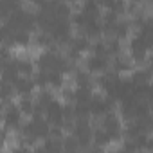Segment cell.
<instances>
[{"label":"cell","mask_w":153,"mask_h":153,"mask_svg":"<svg viewBox=\"0 0 153 153\" xmlns=\"http://www.w3.org/2000/svg\"><path fill=\"white\" fill-rule=\"evenodd\" d=\"M92 126H90V117H81V119H74L70 133L76 137L79 144V149H88L92 144Z\"/></svg>","instance_id":"obj_1"},{"label":"cell","mask_w":153,"mask_h":153,"mask_svg":"<svg viewBox=\"0 0 153 153\" xmlns=\"http://www.w3.org/2000/svg\"><path fill=\"white\" fill-rule=\"evenodd\" d=\"M101 128L110 135L112 142H119L123 139V119L114 110H110L105 115H101Z\"/></svg>","instance_id":"obj_2"},{"label":"cell","mask_w":153,"mask_h":153,"mask_svg":"<svg viewBox=\"0 0 153 153\" xmlns=\"http://www.w3.org/2000/svg\"><path fill=\"white\" fill-rule=\"evenodd\" d=\"M0 121H2L4 128H7L9 131H11V130L18 131L20 126H22V123H24V114L20 112L18 105H15V103L11 101V103H6V105H4L2 119H0Z\"/></svg>","instance_id":"obj_3"},{"label":"cell","mask_w":153,"mask_h":153,"mask_svg":"<svg viewBox=\"0 0 153 153\" xmlns=\"http://www.w3.org/2000/svg\"><path fill=\"white\" fill-rule=\"evenodd\" d=\"M117 105V101L110 96H99V94H92L90 101H88V110H90V115L92 117H101L105 115L106 112L114 110Z\"/></svg>","instance_id":"obj_4"},{"label":"cell","mask_w":153,"mask_h":153,"mask_svg":"<svg viewBox=\"0 0 153 153\" xmlns=\"http://www.w3.org/2000/svg\"><path fill=\"white\" fill-rule=\"evenodd\" d=\"M83 65H85V68L90 74H101L106 68H110V58L105 56V54H94V52H90L83 59Z\"/></svg>","instance_id":"obj_5"},{"label":"cell","mask_w":153,"mask_h":153,"mask_svg":"<svg viewBox=\"0 0 153 153\" xmlns=\"http://www.w3.org/2000/svg\"><path fill=\"white\" fill-rule=\"evenodd\" d=\"M43 117L49 121V124H63L65 117H63V103L59 99H52L45 108H43Z\"/></svg>","instance_id":"obj_6"},{"label":"cell","mask_w":153,"mask_h":153,"mask_svg":"<svg viewBox=\"0 0 153 153\" xmlns=\"http://www.w3.org/2000/svg\"><path fill=\"white\" fill-rule=\"evenodd\" d=\"M121 78V74H117L115 70H105V72H101V74H96V79H92L94 81V85L97 87V88H101L105 94H108L112 88H114V85H115V81Z\"/></svg>","instance_id":"obj_7"},{"label":"cell","mask_w":153,"mask_h":153,"mask_svg":"<svg viewBox=\"0 0 153 153\" xmlns=\"http://www.w3.org/2000/svg\"><path fill=\"white\" fill-rule=\"evenodd\" d=\"M133 67H135V63L131 61V58L123 52L112 56V59H110V68L115 70L117 74H130L133 70Z\"/></svg>","instance_id":"obj_8"},{"label":"cell","mask_w":153,"mask_h":153,"mask_svg":"<svg viewBox=\"0 0 153 153\" xmlns=\"http://www.w3.org/2000/svg\"><path fill=\"white\" fill-rule=\"evenodd\" d=\"M13 88H15V94L16 96H33L36 85H34V81H33L31 76L20 74L18 78L13 81Z\"/></svg>","instance_id":"obj_9"},{"label":"cell","mask_w":153,"mask_h":153,"mask_svg":"<svg viewBox=\"0 0 153 153\" xmlns=\"http://www.w3.org/2000/svg\"><path fill=\"white\" fill-rule=\"evenodd\" d=\"M79 33H83V34L88 36L90 40L101 38V36H103V24H101L99 18H88V16H87V22L83 24V27H81Z\"/></svg>","instance_id":"obj_10"},{"label":"cell","mask_w":153,"mask_h":153,"mask_svg":"<svg viewBox=\"0 0 153 153\" xmlns=\"http://www.w3.org/2000/svg\"><path fill=\"white\" fill-rule=\"evenodd\" d=\"M130 33H131V25H130V20H123V18H119L112 27H110V33H108V36H114V38H117V40H126L128 36H130Z\"/></svg>","instance_id":"obj_11"},{"label":"cell","mask_w":153,"mask_h":153,"mask_svg":"<svg viewBox=\"0 0 153 153\" xmlns=\"http://www.w3.org/2000/svg\"><path fill=\"white\" fill-rule=\"evenodd\" d=\"M31 45L38 47V49H58V45L54 43L52 36L45 31H38L31 36Z\"/></svg>","instance_id":"obj_12"},{"label":"cell","mask_w":153,"mask_h":153,"mask_svg":"<svg viewBox=\"0 0 153 153\" xmlns=\"http://www.w3.org/2000/svg\"><path fill=\"white\" fill-rule=\"evenodd\" d=\"M72 76H74V83H76V87H94L92 74H90L85 67H74Z\"/></svg>","instance_id":"obj_13"},{"label":"cell","mask_w":153,"mask_h":153,"mask_svg":"<svg viewBox=\"0 0 153 153\" xmlns=\"http://www.w3.org/2000/svg\"><path fill=\"white\" fill-rule=\"evenodd\" d=\"M20 76L18 68H16V63H15V56L7 61L2 63V68H0V79H6V81H15L16 78Z\"/></svg>","instance_id":"obj_14"},{"label":"cell","mask_w":153,"mask_h":153,"mask_svg":"<svg viewBox=\"0 0 153 153\" xmlns=\"http://www.w3.org/2000/svg\"><path fill=\"white\" fill-rule=\"evenodd\" d=\"M67 47H72L74 51H78V52L85 54V52H88V49H90V38L85 36L83 33L76 34V36L72 34L70 40H68V45H67Z\"/></svg>","instance_id":"obj_15"},{"label":"cell","mask_w":153,"mask_h":153,"mask_svg":"<svg viewBox=\"0 0 153 153\" xmlns=\"http://www.w3.org/2000/svg\"><path fill=\"white\" fill-rule=\"evenodd\" d=\"M151 79V70L149 67H133V70L130 72V81L133 85H139V83H148Z\"/></svg>","instance_id":"obj_16"},{"label":"cell","mask_w":153,"mask_h":153,"mask_svg":"<svg viewBox=\"0 0 153 153\" xmlns=\"http://www.w3.org/2000/svg\"><path fill=\"white\" fill-rule=\"evenodd\" d=\"M22 7V0H0V20L6 22L9 15Z\"/></svg>","instance_id":"obj_17"},{"label":"cell","mask_w":153,"mask_h":153,"mask_svg":"<svg viewBox=\"0 0 153 153\" xmlns=\"http://www.w3.org/2000/svg\"><path fill=\"white\" fill-rule=\"evenodd\" d=\"M15 63H16V68H18L20 74L33 76V72H34V61L29 56H15Z\"/></svg>","instance_id":"obj_18"},{"label":"cell","mask_w":153,"mask_h":153,"mask_svg":"<svg viewBox=\"0 0 153 153\" xmlns=\"http://www.w3.org/2000/svg\"><path fill=\"white\" fill-rule=\"evenodd\" d=\"M63 85H65V76H63L59 70H56V68L47 70V87H49V88L59 90Z\"/></svg>","instance_id":"obj_19"},{"label":"cell","mask_w":153,"mask_h":153,"mask_svg":"<svg viewBox=\"0 0 153 153\" xmlns=\"http://www.w3.org/2000/svg\"><path fill=\"white\" fill-rule=\"evenodd\" d=\"M31 36H33V33L18 29V31H13V34H11V40H13V45H16V47H22V49H27V47L31 45Z\"/></svg>","instance_id":"obj_20"},{"label":"cell","mask_w":153,"mask_h":153,"mask_svg":"<svg viewBox=\"0 0 153 153\" xmlns=\"http://www.w3.org/2000/svg\"><path fill=\"white\" fill-rule=\"evenodd\" d=\"M81 11L88 18H99L101 16V6L97 4V0H83Z\"/></svg>","instance_id":"obj_21"},{"label":"cell","mask_w":153,"mask_h":153,"mask_svg":"<svg viewBox=\"0 0 153 153\" xmlns=\"http://www.w3.org/2000/svg\"><path fill=\"white\" fill-rule=\"evenodd\" d=\"M15 97V88H13V83L11 81H6V79H0V103H11Z\"/></svg>","instance_id":"obj_22"},{"label":"cell","mask_w":153,"mask_h":153,"mask_svg":"<svg viewBox=\"0 0 153 153\" xmlns=\"http://www.w3.org/2000/svg\"><path fill=\"white\" fill-rule=\"evenodd\" d=\"M52 99H54V92H52V88L45 87V88H40V90H38V94H36V97H34V103L43 110Z\"/></svg>","instance_id":"obj_23"},{"label":"cell","mask_w":153,"mask_h":153,"mask_svg":"<svg viewBox=\"0 0 153 153\" xmlns=\"http://www.w3.org/2000/svg\"><path fill=\"white\" fill-rule=\"evenodd\" d=\"M18 108L24 115L31 117L34 114V97L33 96H20L18 99Z\"/></svg>","instance_id":"obj_24"},{"label":"cell","mask_w":153,"mask_h":153,"mask_svg":"<svg viewBox=\"0 0 153 153\" xmlns=\"http://www.w3.org/2000/svg\"><path fill=\"white\" fill-rule=\"evenodd\" d=\"M92 94V87H74V103H88Z\"/></svg>","instance_id":"obj_25"},{"label":"cell","mask_w":153,"mask_h":153,"mask_svg":"<svg viewBox=\"0 0 153 153\" xmlns=\"http://www.w3.org/2000/svg\"><path fill=\"white\" fill-rule=\"evenodd\" d=\"M105 42H106V56L108 58L123 52V42L121 40H117L114 36H108V40H105Z\"/></svg>","instance_id":"obj_26"},{"label":"cell","mask_w":153,"mask_h":153,"mask_svg":"<svg viewBox=\"0 0 153 153\" xmlns=\"http://www.w3.org/2000/svg\"><path fill=\"white\" fill-rule=\"evenodd\" d=\"M40 149H47V151H59V149H63V146H61V139H54V137H45L43 140H42V146H40Z\"/></svg>","instance_id":"obj_27"},{"label":"cell","mask_w":153,"mask_h":153,"mask_svg":"<svg viewBox=\"0 0 153 153\" xmlns=\"http://www.w3.org/2000/svg\"><path fill=\"white\" fill-rule=\"evenodd\" d=\"M72 11H74V9H72V6H70L68 2H58L54 15H56L58 18H70Z\"/></svg>","instance_id":"obj_28"},{"label":"cell","mask_w":153,"mask_h":153,"mask_svg":"<svg viewBox=\"0 0 153 153\" xmlns=\"http://www.w3.org/2000/svg\"><path fill=\"white\" fill-rule=\"evenodd\" d=\"M61 146H63V149H67V151H76V149H79V144H78V140H76V137H74L72 133L61 137Z\"/></svg>","instance_id":"obj_29"},{"label":"cell","mask_w":153,"mask_h":153,"mask_svg":"<svg viewBox=\"0 0 153 153\" xmlns=\"http://www.w3.org/2000/svg\"><path fill=\"white\" fill-rule=\"evenodd\" d=\"M31 78H33V81H34V85H36L38 88H45V87H47V70L38 68V72L34 70Z\"/></svg>","instance_id":"obj_30"},{"label":"cell","mask_w":153,"mask_h":153,"mask_svg":"<svg viewBox=\"0 0 153 153\" xmlns=\"http://www.w3.org/2000/svg\"><path fill=\"white\" fill-rule=\"evenodd\" d=\"M88 52H94V54H105L106 56V42L103 38H96L94 42H90V49Z\"/></svg>","instance_id":"obj_31"},{"label":"cell","mask_w":153,"mask_h":153,"mask_svg":"<svg viewBox=\"0 0 153 153\" xmlns=\"http://www.w3.org/2000/svg\"><path fill=\"white\" fill-rule=\"evenodd\" d=\"M59 90H61V99L65 103H74V87H68V85L65 87L63 85Z\"/></svg>","instance_id":"obj_32"},{"label":"cell","mask_w":153,"mask_h":153,"mask_svg":"<svg viewBox=\"0 0 153 153\" xmlns=\"http://www.w3.org/2000/svg\"><path fill=\"white\" fill-rule=\"evenodd\" d=\"M97 4L101 6V9H110L112 4H114V0H97Z\"/></svg>","instance_id":"obj_33"},{"label":"cell","mask_w":153,"mask_h":153,"mask_svg":"<svg viewBox=\"0 0 153 153\" xmlns=\"http://www.w3.org/2000/svg\"><path fill=\"white\" fill-rule=\"evenodd\" d=\"M27 2H29L31 6H34V7H40V6L45 2V0H27Z\"/></svg>","instance_id":"obj_34"},{"label":"cell","mask_w":153,"mask_h":153,"mask_svg":"<svg viewBox=\"0 0 153 153\" xmlns=\"http://www.w3.org/2000/svg\"><path fill=\"white\" fill-rule=\"evenodd\" d=\"M65 2H68V4L72 6V4H76V2H78V0H65Z\"/></svg>","instance_id":"obj_35"},{"label":"cell","mask_w":153,"mask_h":153,"mask_svg":"<svg viewBox=\"0 0 153 153\" xmlns=\"http://www.w3.org/2000/svg\"><path fill=\"white\" fill-rule=\"evenodd\" d=\"M2 63H4V61H2V59H0V68H2Z\"/></svg>","instance_id":"obj_36"}]
</instances>
